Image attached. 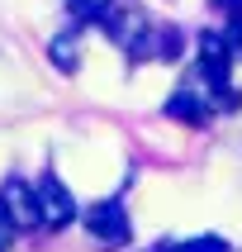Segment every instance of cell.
Wrapping results in <instances>:
<instances>
[{
	"label": "cell",
	"instance_id": "obj_1",
	"mask_svg": "<svg viewBox=\"0 0 242 252\" xmlns=\"http://www.w3.org/2000/svg\"><path fill=\"white\" fill-rule=\"evenodd\" d=\"M85 233L100 243V248H124L128 233H133V224H128V210L124 200H95L90 210H85Z\"/></svg>",
	"mask_w": 242,
	"mask_h": 252
},
{
	"label": "cell",
	"instance_id": "obj_2",
	"mask_svg": "<svg viewBox=\"0 0 242 252\" xmlns=\"http://www.w3.org/2000/svg\"><path fill=\"white\" fill-rule=\"evenodd\" d=\"M0 210H5V219H10L19 233H33V228H43L38 190H33L28 181H19V176H10V181L0 186Z\"/></svg>",
	"mask_w": 242,
	"mask_h": 252
},
{
	"label": "cell",
	"instance_id": "obj_3",
	"mask_svg": "<svg viewBox=\"0 0 242 252\" xmlns=\"http://www.w3.org/2000/svg\"><path fill=\"white\" fill-rule=\"evenodd\" d=\"M33 190H38V214H43V228H67L71 219H76V200H71V190L57 181L53 171H48V176H43Z\"/></svg>",
	"mask_w": 242,
	"mask_h": 252
},
{
	"label": "cell",
	"instance_id": "obj_4",
	"mask_svg": "<svg viewBox=\"0 0 242 252\" xmlns=\"http://www.w3.org/2000/svg\"><path fill=\"white\" fill-rule=\"evenodd\" d=\"M228 67H233V43H228V33L204 29V33H199V71L209 76V86L223 91L228 86Z\"/></svg>",
	"mask_w": 242,
	"mask_h": 252
},
{
	"label": "cell",
	"instance_id": "obj_5",
	"mask_svg": "<svg viewBox=\"0 0 242 252\" xmlns=\"http://www.w3.org/2000/svg\"><path fill=\"white\" fill-rule=\"evenodd\" d=\"M166 114L171 119H181V124H204V114H209V100L195 95V91H176L166 100Z\"/></svg>",
	"mask_w": 242,
	"mask_h": 252
},
{
	"label": "cell",
	"instance_id": "obj_6",
	"mask_svg": "<svg viewBox=\"0 0 242 252\" xmlns=\"http://www.w3.org/2000/svg\"><path fill=\"white\" fill-rule=\"evenodd\" d=\"M76 38H81V33H76V29H62V33H53V43H48V57H53V67L57 71H76L81 67V53H76Z\"/></svg>",
	"mask_w": 242,
	"mask_h": 252
},
{
	"label": "cell",
	"instance_id": "obj_7",
	"mask_svg": "<svg viewBox=\"0 0 242 252\" xmlns=\"http://www.w3.org/2000/svg\"><path fill=\"white\" fill-rule=\"evenodd\" d=\"M109 5H114V0H67L71 19H81V24H95V19H105V14H109Z\"/></svg>",
	"mask_w": 242,
	"mask_h": 252
},
{
	"label": "cell",
	"instance_id": "obj_8",
	"mask_svg": "<svg viewBox=\"0 0 242 252\" xmlns=\"http://www.w3.org/2000/svg\"><path fill=\"white\" fill-rule=\"evenodd\" d=\"M181 53V29H157V57H176Z\"/></svg>",
	"mask_w": 242,
	"mask_h": 252
},
{
	"label": "cell",
	"instance_id": "obj_9",
	"mask_svg": "<svg viewBox=\"0 0 242 252\" xmlns=\"http://www.w3.org/2000/svg\"><path fill=\"white\" fill-rule=\"evenodd\" d=\"M176 252H228V243L223 238H195V243H185V248H176Z\"/></svg>",
	"mask_w": 242,
	"mask_h": 252
},
{
	"label": "cell",
	"instance_id": "obj_10",
	"mask_svg": "<svg viewBox=\"0 0 242 252\" xmlns=\"http://www.w3.org/2000/svg\"><path fill=\"white\" fill-rule=\"evenodd\" d=\"M14 233H19V228H14L10 219H5V210H0V252H5V248L14 243Z\"/></svg>",
	"mask_w": 242,
	"mask_h": 252
},
{
	"label": "cell",
	"instance_id": "obj_11",
	"mask_svg": "<svg viewBox=\"0 0 242 252\" xmlns=\"http://www.w3.org/2000/svg\"><path fill=\"white\" fill-rule=\"evenodd\" d=\"M228 43H233V53H242V14H233V29H228Z\"/></svg>",
	"mask_w": 242,
	"mask_h": 252
},
{
	"label": "cell",
	"instance_id": "obj_12",
	"mask_svg": "<svg viewBox=\"0 0 242 252\" xmlns=\"http://www.w3.org/2000/svg\"><path fill=\"white\" fill-rule=\"evenodd\" d=\"M223 10H233V14H242V0H218Z\"/></svg>",
	"mask_w": 242,
	"mask_h": 252
}]
</instances>
